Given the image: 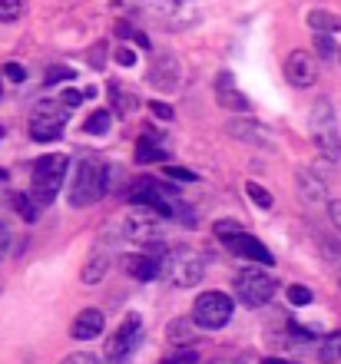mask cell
Returning <instances> with one entry per match:
<instances>
[{"label":"cell","instance_id":"6da1fadb","mask_svg":"<svg viewBox=\"0 0 341 364\" xmlns=\"http://www.w3.org/2000/svg\"><path fill=\"white\" fill-rule=\"evenodd\" d=\"M67 166L70 159L63 153H47L40 156L37 163H33V179H30V199L37 202V205H50V202L57 199L60 186L67 179Z\"/></svg>","mask_w":341,"mask_h":364},{"label":"cell","instance_id":"7a4b0ae2","mask_svg":"<svg viewBox=\"0 0 341 364\" xmlns=\"http://www.w3.org/2000/svg\"><path fill=\"white\" fill-rule=\"evenodd\" d=\"M159 278L172 282L176 288H192L202 282V259L186 245H176L159 255Z\"/></svg>","mask_w":341,"mask_h":364},{"label":"cell","instance_id":"3957f363","mask_svg":"<svg viewBox=\"0 0 341 364\" xmlns=\"http://www.w3.org/2000/svg\"><path fill=\"white\" fill-rule=\"evenodd\" d=\"M106 192V166L100 159H83L76 166L73 182H70V205L83 209V205H93L96 199H103Z\"/></svg>","mask_w":341,"mask_h":364},{"label":"cell","instance_id":"277c9868","mask_svg":"<svg viewBox=\"0 0 341 364\" xmlns=\"http://www.w3.org/2000/svg\"><path fill=\"white\" fill-rule=\"evenodd\" d=\"M67 126V106L63 100H40L30 113V139L33 143H53Z\"/></svg>","mask_w":341,"mask_h":364},{"label":"cell","instance_id":"5b68a950","mask_svg":"<svg viewBox=\"0 0 341 364\" xmlns=\"http://www.w3.org/2000/svg\"><path fill=\"white\" fill-rule=\"evenodd\" d=\"M308 126H312L315 146L325 153V159H338L341 156V139H338V123H335V109L328 100H318L308 113Z\"/></svg>","mask_w":341,"mask_h":364},{"label":"cell","instance_id":"8992f818","mask_svg":"<svg viewBox=\"0 0 341 364\" xmlns=\"http://www.w3.org/2000/svg\"><path fill=\"white\" fill-rule=\"evenodd\" d=\"M275 288H278V282H275L268 272L256 269V265H248V269H242L236 275V295L238 301H246V305L258 308V305H268L275 295Z\"/></svg>","mask_w":341,"mask_h":364},{"label":"cell","instance_id":"52a82bcc","mask_svg":"<svg viewBox=\"0 0 341 364\" xmlns=\"http://www.w3.org/2000/svg\"><path fill=\"white\" fill-rule=\"evenodd\" d=\"M232 298L226 291H202L196 298V305H192V321L206 331H216V328L229 325V318H232Z\"/></svg>","mask_w":341,"mask_h":364},{"label":"cell","instance_id":"ba28073f","mask_svg":"<svg viewBox=\"0 0 341 364\" xmlns=\"http://www.w3.org/2000/svg\"><path fill=\"white\" fill-rule=\"evenodd\" d=\"M140 315H126L123 325L116 328L113 335H110V341H106V358H110V364H120L126 361V358L136 351V345H140Z\"/></svg>","mask_w":341,"mask_h":364},{"label":"cell","instance_id":"9c48e42d","mask_svg":"<svg viewBox=\"0 0 341 364\" xmlns=\"http://www.w3.org/2000/svg\"><path fill=\"white\" fill-rule=\"evenodd\" d=\"M123 235L126 239H136V242H159V215L152 209H146V205H136L130 215L123 219Z\"/></svg>","mask_w":341,"mask_h":364},{"label":"cell","instance_id":"30bf717a","mask_svg":"<svg viewBox=\"0 0 341 364\" xmlns=\"http://www.w3.org/2000/svg\"><path fill=\"white\" fill-rule=\"evenodd\" d=\"M285 80L298 90L315 87V80H318V63H315L312 53H305V50L288 53V60H285Z\"/></svg>","mask_w":341,"mask_h":364},{"label":"cell","instance_id":"8fae6325","mask_svg":"<svg viewBox=\"0 0 341 364\" xmlns=\"http://www.w3.org/2000/svg\"><path fill=\"white\" fill-rule=\"evenodd\" d=\"M110 262H113L110 245H106V242H96L93 249H90V255H86V262H83V272H80L83 285H100V282L106 278V272H110Z\"/></svg>","mask_w":341,"mask_h":364},{"label":"cell","instance_id":"7c38bea8","mask_svg":"<svg viewBox=\"0 0 341 364\" xmlns=\"http://www.w3.org/2000/svg\"><path fill=\"white\" fill-rule=\"evenodd\" d=\"M179 60L172 57V53H162V57H156V63H152L149 70V83L156 90H162V93H172V90L179 87Z\"/></svg>","mask_w":341,"mask_h":364},{"label":"cell","instance_id":"4fadbf2b","mask_svg":"<svg viewBox=\"0 0 341 364\" xmlns=\"http://www.w3.org/2000/svg\"><path fill=\"white\" fill-rule=\"evenodd\" d=\"M216 100H219V106H226V109H238V113L248 109L246 93L236 87V77H232L229 70H222L216 77Z\"/></svg>","mask_w":341,"mask_h":364},{"label":"cell","instance_id":"5bb4252c","mask_svg":"<svg viewBox=\"0 0 341 364\" xmlns=\"http://www.w3.org/2000/svg\"><path fill=\"white\" fill-rule=\"evenodd\" d=\"M229 249L236 252L238 259H248V262H256V265H272L275 262V255L262 245V242L256 239V235H248V232H242L238 239H232V242H226Z\"/></svg>","mask_w":341,"mask_h":364},{"label":"cell","instance_id":"9a60e30c","mask_svg":"<svg viewBox=\"0 0 341 364\" xmlns=\"http://www.w3.org/2000/svg\"><path fill=\"white\" fill-rule=\"evenodd\" d=\"M103 325H106V318L100 308H83L80 315H76L73 328H70V335L76 338V341H90V338H100L103 335Z\"/></svg>","mask_w":341,"mask_h":364},{"label":"cell","instance_id":"2e32d148","mask_svg":"<svg viewBox=\"0 0 341 364\" xmlns=\"http://www.w3.org/2000/svg\"><path fill=\"white\" fill-rule=\"evenodd\" d=\"M295 182H298V192H302V199L308 202V205H325V182L315 173L302 169V173L295 176Z\"/></svg>","mask_w":341,"mask_h":364},{"label":"cell","instance_id":"e0dca14e","mask_svg":"<svg viewBox=\"0 0 341 364\" xmlns=\"http://www.w3.org/2000/svg\"><path fill=\"white\" fill-rule=\"evenodd\" d=\"M226 133L232 139H242V143H266V133H262V126L256 119H229L226 123Z\"/></svg>","mask_w":341,"mask_h":364},{"label":"cell","instance_id":"ac0fdd59","mask_svg":"<svg viewBox=\"0 0 341 364\" xmlns=\"http://www.w3.org/2000/svg\"><path fill=\"white\" fill-rule=\"evenodd\" d=\"M196 321H192V315H186V318H176V321H169V331H166V335H169V341L176 348H192L196 345Z\"/></svg>","mask_w":341,"mask_h":364},{"label":"cell","instance_id":"d6986e66","mask_svg":"<svg viewBox=\"0 0 341 364\" xmlns=\"http://www.w3.org/2000/svg\"><path fill=\"white\" fill-rule=\"evenodd\" d=\"M126 272L133 278H140V282H152V278H159V259L156 255H133Z\"/></svg>","mask_w":341,"mask_h":364},{"label":"cell","instance_id":"ffe728a7","mask_svg":"<svg viewBox=\"0 0 341 364\" xmlns=\"http://www.w3.org/2000/svg\"><path fill=\"white\" fill-rule=\"evenodd\" d=\"M162 156H166V149L152 136H142L140 143H136V163H159Z\"/></svg>","mask_w":341,"mask_h":364},{"label":"cell","instance_id":"44dd1931","mask_svg":"<svg viewBox=\"0 0 341 364\" xmlns=\"http://www.w3.org/2000/svg\"><path fill=\"white\" fill-rule=\"evenodd\" d=\"M308 23H312L318 33H335V30H341V17L332 14V10H312V14H308Z\"/></svg>","mask_w":341,"mask_h":364},{"label":"cell","instance_id":"7402d4cb","mask_svg":"<svg viewBox=\"0 0 341 364\" xmlns=\"http://www.w3.org/2000/svg\"><path fill=\"white\" fill-rule=\"evenodd\" d=\"M110 126H113V113H110V109H96V113L86 116L83 129L90 136H106V133H110Z\"/></svg>","mask_w":341,"mask_h":364},{"label":"cell","instance_id":"603a6c76","mask_svg":"<svg viewBox=\"0 0 341 364\" xmlns=\"http://www.w3.org/2000/svg\"><path fill=\"white\" fill-rule=\"evenodd\" d=\"M212 232H216L219 242H232V239H238V235L246 232V225H242V222H236V219H219Z\"/></svg>","mask_w":341,"mask_h":364},{"label":"cell","instance_id":"cb8c5ba5","mask_svg":"<svg viewBox=\"0 0 341 364\" xmlns=\"http://www.w3.org/2000/svg\"><path fill=\"white\" fill-rule=\"evenodd\" d=\"M246 196H248V199H252V202H256L258 209H272V205H275L272 192H268V189H262L258 182H246Z\"/></svg>","mask_w":341,"mask_h":364},{"label":"cell","instance_id":"d4e9b609","mask_svg":"<svg viewBox=\"0 0 341 364\" xmlns=\"http://www.w3.org/2000/svg\"><path fill=\"white\" fill-rule=\"evenodd\" d=\"M14 202H17L20 215H23V219H27V222H33V219H37L40 205H37V202H33V199H30V196H23V192H17V196H14Z\"/></svg>","mask_w":341,"mask_h":364},{"label":"cell","instance_id":"484cf974","mask_svg":"<svg viewBox=\"0 0 341 364\" xmlns=\"http://www.w3.org/2000/svg\"><path fill=\"white\" fill-rule=\"evenodd\" d=\"M23 10V0H0V23H14Z\"/></svg>","mask_w":341,"mask_h":364},{"label":"cell","instance_id":"4316f807","mask_svg":"<svg viewBox=\"0 0 341 364\" xmlns=\"http://www.w3.org/2000/svg\"><path fill=\"white\" fill-rule=\"evenodd\" d=\"M315 53L322 60H332L335 57V40L328 37V33H318V37H315Z\"/></svg>","mask_w":341,"mask_h":364},{"label":"cell","instance_id":"83f0119b","mask_svg":"<svg viewBox=\"0 0 341 364\" xmlns=\"http://www.w3.org/2000/svg\"><path fill=\"white\" fill-rule=\"evenodd\" d=\"M288 301H292V305H308V301H312V291L305 285H292L288 288Z\"/></svg>","mask_w":341,"mask_h":364},{"label":"cell","instance_id":"f1b7e54d","mask_svg":"<svg viewBox=\"0 0 341 364\" xmlns=\"http://www.w3.org/2000/svg\"><path fill=\"white\" fill-rule=\"evenodd\" d=\"M162 176H166V179H176V182H192V179H196L189 169H179V166H166V169H162Z\"/></svg>","mask_w":341,"mask_h":364},{"label":"cell","instance_id":"f546056e","mask_svg":"<svg viewBox=\"0 0 341 364\" xmlns=\"http://www.w3.org/2000/svg\"><path fill=\"white\" fill-rule=\"evenodd\" d=\"M4 77H7L10 83H23V80H27V70L20 67V63H7V67H4Z\"/></svg>","mask_w":341,"mask_h":364},{"label":"cell","instance_id":"4dcf8cb0","mask_svg":"<svg viewBox=\"0 0 341 364\" xmlns=\"http://www.w3.org/2000/svg\"><path fill=\"white\" fill-rule=\"evenodd\" d=\"M76 73L70 67H50V73H47V83H57V80H73Z\"/></svg>","mask_w":341,"mask_h":364},{"label":"cell","instance_id":"1f68e13d","mask_svg":"<svg viewBox=\"0 0 341 364\" xmlns=\"http://www.w3.org/2000/svg\"><path fill=\"white\" fill-rule=\"evenodd\" d=\"M63 364H103L96 355H90V351H80V355H70L63 358Z\"/></svg>","mask_w":341,"mask_h":364},{"label":"cell","instance_id":"d6a6232c","mask_svg":"<svg viewBox=\"0 0 341 364\" xmlns=\"http://www.w3.org/2000/svg\"><path fill=\"white\" fill-rule=\"evenodd\" d=\"M7 249H10V225H7L4 219H0V262H4Z\"/></svg>","mask_w":341,"mask_h":364},{"label":"cell","instance_id":"836d02e7","mask_svg":"<svg viewBox=\"0 0 341 364\" xmlns=\"http://www.w3.org/2000/svg\"><path fill=\"white\" fill-rule=\"evenodd\" d=\"M328 219H332V225L338 229V235H341V199L328 202Z\"/></svg>","mask_w":341,"mask_h":364},{"label":"cell","instance_id":"e575fe53","mask_svg":"<svg viewBox=\"0 0 341 364\" xmlns=\"http://www.w3.org/2000/svg\"><path fill=\"white\" fill-rule=\"evenodd\" d=\"M162 364H199V358H196V351H182V355H176V358H169V361H162Z\"/></svg>","mask_w":341,"mask_h":364},{"label":"cell","instance_id":"d590c367","mask_svg":"<svg viewBox=\"0 0 341 364\" xmlns=\"http://www.w3.org/2000/svg\"><path fill=\"white\" fill-rule=\"evenodd\" d=\"M60 100H63V106H67V109H73V106L83 103V93H80V90H67V93L60 96Z\"/></svg>","mask_w":341,"mask_h":364},{"label":"cell","instance_id":"8d00e7d4","mask_svg":"<svg viewBox=\"0 0 341 364\" xmlns=\"http://www.w3.org/2000/svg\"><path fill=\"white\" fill-rule=\"evenodd\" d=\"M116 63H120V67H133L136 53H133V50H126V47H120V50H116Z\"/></svg>","mask_w":341,"mask_h":364},{"label":"cell","instance_id":"74e56055","mask_svg":"<svg viewBox=\"0 0 341 364\" xmlns=\"http://www.w3.org/2000/svg\"><path fill=\"white\" fill-rule=\"evenodd\" d=\"M152 113L159 116V119H172V106L169 103H152Z\"/></svg>","mask_w":341,"mask_h":364},{"label":"cell","instance_id":"f35d334b","mask_svg":"<svg viewBox=\"0 0 341 364\" xmlns=\"http://www.w3.org/2000/svg\"><path fill=\"white\" fill-rule=\"evenodd\" d=\"M262 364H288V361H282V358H266Z\"/></svg>","mask_w":341,"mask_h":364},{"label":"cell","instance_id":"ab89813d","mask_svg":"<svg viewBox=\"0 0 341 364\" xmlns=\"http://www.w3.org/2000/svg\"><path fill=\"white\" fill-rule=\"evenodd\" d=\"M212 364H236V361H212Z\"/></svg>","mask_w":341,"mask_h":364},{"label":"cell","instance_id":"60d3db41","mask_svg":"<svg viewBox=\"0 0 341 364\" xmlns=\"http://www.w3.org/2000/svg\"><path fill=\"white\" fill-rule=\"evenodd\" d=\"M0 179H7V173H4V169H0Z\"/></svg>","mask_w":341,"mask_h":364},{"label":"cell","instance_id":"b9f144b4","mask_svg":"<svg viewBox=\"0 0 341 364\" xmlns=\"http://www.w3.org/2000/svg\"><path fill=\"white\" fill-rule=\"evenodd\" d=\"M338 285H341V269H338Z\"/></svg>","mask_w":341,"mask_h":364},{"label":"cell","instance_id":"7bdbcfd3","mask_svg":"<svg viewBox=\"0 0 341 364\" xmlns=\"http://www.w3.org/2000/svg\"><path fill=\"white\" fill-rule=\"evenodd\" d=\"M0 136H4V126H0Z\"/></svg>","mask_w":341,"mask_h":364},{"label":"cell","instance_id":"ee69618b","mask_svg":"<svg viewBox=\"0 0 341 364\" xmlns=\"http://www.w3.org/2000/svg\"><path fill=\"white\" fill-rule=\"evenodd\" d=\"M338 57H341V53H338Z\"/></svg>","mask_w":341,"mask_h":364}]
</instances>
